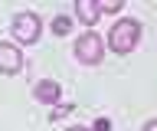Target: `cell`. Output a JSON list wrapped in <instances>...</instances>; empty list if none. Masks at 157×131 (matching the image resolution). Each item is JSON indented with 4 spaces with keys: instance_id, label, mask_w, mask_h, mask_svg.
I'll return each instance as SVG.
<instances>
[{
    "instance_id": "obj_1",
    "label": "cell",
    "mask_w": 157,
    "mask_h": 131,
    "mask_svg": "<svg viewBox=\"0 0 157 131\" xmlns=\"http://www.w3.org/2000/svg\"><path fill=\"white\" fill-rule=\"evenodd\" d=\"M141 43V23L137 20H118L108 33V46L115 52H131Z\"/></svg>"
},
{
    "instance_id": "obj_2",
    "label": "cell",
    "mask_w": 157,
    "mask_h": 131,
    "mask_svg": "<svg viewBox=\"0 0 157 131\" xmlns=\"http://www.w3.org/2000/svg\"><path fill=\"white\" fill-rule=\"evenodd\" d=\"M72 52H75L78 62L95 66V62H101V56H105V43H101V36H98V33H85V36H78V40H75Z\"/></svg>"
},
{
    "instance_id": "obj_3",
    "label": "cell",
    "mask_w": 157,
    "mask_h": 131,
    "mask_svg": "<svg viewBox=\"0 0 157 131\" xmlns=\"http://www.w3.org/2000/svg\"><path fill=\"white\" fill-rule=\"evenodd\" d=\"M10 30H13V36H17L20 43H36L39 40V17L36 13H17L13 17V23H10Z\"/></svg>"
},
{
    "instance_id": "obj_4",
    "label": "cell",
    "mask_w": 157,
    "mask_h": 131,
    "mask_svg": "<svg viewBox=\"0 0 157 131\" xmlns=\"http://www.w3.org/2000/svg\"><path fill=\"white\" fill-rule=\"evenodd\" d=\"M23 69V52L13 46V43H0V72H7V75H13V72Z\"/></svg>"
},
{
    "instance_id": "obj_5",
    "label": "cell",
    "mask_w": 157,
    "mask_h": 131,
    "mask_svg": "<svg viewBox=\"0 0 157 131\" xmlns=\"http://www.w3.org/2000/svg\"><path fill=\"white\" fill-rule=\"evenodd\" d=\"M75 13H78V20L85 23V26H95L98 17H101V10H98L95 0H75Z\"/></svg>"
},
{
    "instance_id": "obj_6",
    "label": "cell",
    "mask_w": 157,
    "mask_h": 131,
    "mask_svg": "<svg viewBox=\"0 0 157 131\" xmlns=\"http://www.w3.org/2000/svg\"><path fill=\"white\" fill-rule=\"evenodd\" d=\"M59 95H62V92H59V85H56L52 79H43V82L36 85V98L43 102V105H56Z\"/></svg>"
},
{
    "instance_id": "obj_7",
    "label": "cell",
    "mask_w": 157,
    "mask_h": 131,
    "mask_svg": "<svg viewBox=\"0 0 157 131\" xmlns=\"http://www.w3.org/2000/svg\"><path fill=\"white\" fill-rule=\"evenodd\" d=\"M52 30H56L59 36H66V33L72 30V20H69V17H56V20H52Z\"/></svg>"
},
{
    "instance_id": "obj_8",
    "label": "cell",
    "mask_w": 157,
    "mask_h": 131,
    "mask_svg": "<svg viewBox=\"0 0 157 131\" xmlns=\"http://www.w3.org/2000/svg\"><path fill=\"white\" fill-rule=\"evenodd\" d=\"M98 10H101V13H115V10H121V0H98Z\"/></svg>"
},
{
    "instance_id": "obj_9",
    "label": "cell",
    "mask_w": 157,
    "mask_h": 131,
    "mask_svg": "<svg viewBox=\"0 0 157 131\" xmlns=\"http://www.w3.org/2000/svg\"><path fill=\"white\" fill-rule=\"evenodd\" d=\"M92 131H111V121H108V118H98V121H95V128H92Z\"/></svg>"
},
{
    "instance_id": "obj_10",
    "label": "cell",
    "mask_w": 157,
    "mask_h": 131,
    "mask_svg": "<svg viewBox=\"0 0 157 131\" xmlns=\"http://www.w3.org/2000/svg\"><path fill=\"white\" fill-rule=\"evenodd\" d=\"M144 131H157V118H154V121H147V125H144Z\"/></svg>"
},
{
    "instance_id": "obj_11",
    "label": "cell",
    "mask_w": 157,
    "mask_h": 131,
    "mask_svg": "<svg viewBox=\"0 0 157 131\" xmlns=\"http://www.w3.org/2000/svg\"><path fill=\"white\" fill-rule=\"evenodd\" d=\"M69 131H88V128H82V125H72V128H69Z\"/></svg>"
}]
</instances>
